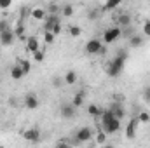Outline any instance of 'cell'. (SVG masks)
<instances>
[{"label": "cell", "mask_w": 150, "mask_h": 148, "mask_svg": "<svg viewBox=\"0 0 150 148\" xmlns=\"http://www.w3.org/2000/svg\"><path fill=\"white\" fill-rule=\"evenodd\" d=\"M18 63H19V66L23 68L25 75H28L30 72H32V61H30V59H19Z\"/></svg>", "instance_id": "obj_25"}, {"label": "cell", "mask_w": 150, "mask_h": 148, "mask_svg": "<svg viewBox=\"0 0 150 148\" xmlns=\"http://www.w3.org/2000/svg\"><path fill=\"white\" fill-rule=\"evenodd\" d=\"M23 105H25V108H28V110H37L38 106H40L38 96L35 94V92H28V94L25 96V101H23Z\"/></svg>", "instance_id": "obj_7"}, {"label": "cell", "mask_w": 150, "mask_h": 148, "mask_svg": "<svg viewBox=\"0 0 150 148\" xmlns=\"http://www.w3.org/2000/svg\"><path fill=\"white\" fill-rule=\"evenodd\" d=\"M110 110H112V113L119 118V120H122L124 117H126V110H124V106H122V103H112L110 106H108Z\"/></svg>", "instance_id": "obj_13"}, {"label": "cell", "mask_w": 150, "mask_h": 148, "mask_svg": "<svg viewBox=\"0 0 150 148\" xmlns=\"http://www.w3.org/2000/svg\"><path fill=\"white\" fill-rule=\"evenodd\" d=\"M9 105H11L12 108H16V106H18V99H16V98H11V99H9Z\"/></svg>", "instance_id": "obj_40"}, {"label": "cell", "mask_w": 150, "mask_h": 148, "mask_svg": "<svg viewBox=\"0 0 150 148\" xmlns=\"http://www.w3.org/2000/svg\"><path fill=\"white\" fill-rule=\"evenodd\" d=\"M143 101L145 103H150V85H147L143 89Z\"/></svg>", "instance_id": "obj_37"}, {"label": "cell", "mask_w": 150, "mask_h": 148, "mask_svg": "<svg viewBox=\"0 0 150 148\" xmlns=\"http://www.w3.org/2000/svg\"><path fill=\"white\" fill-rule=\"evenodd\" d=\"M103 106H100V105H96V103H91L89 106H87V113L91 115V117H96V118H100L101 117V113H103Z\"/></svg>", "instance_id": "obj_16"}, {"label": "cell", "mask_w": 150, "mask_h": 148, "mask_svg": "<svg viewBox=\"0 0 150 148\" xmlns=\"http://www.w3.org/2000/svg\"><path fill=\"white\" fill-rule=\"evenodd\" d=\"M14 33H16V38H19V40H25L26 42V35H25V25L23 23H18L16 25V30H14Z\"/></svg>", "instance_id": "obj_23"}, {"label": "cell", "mask_w": 150, "mask_h": 148, "mask_svg": "<svg viewBox=\"0 0 150 148\" xmlns=\"http://www.w3.org/2000/svg\"><path fill=\"white\" fill-rule=\"evenodd\" d=\"M45 12L47 14H61V5L56 4V2H51V4H47Z\"/></svg>", "instance_id": "obj_21"}, {"label": "cell", "mask_w": 150, "mask_h": 148, "mask_svg": "<svg viewBox=\"0 0 150 148\" xmlns=\"http://www.w3.org/2000/svg\"><path fill=\"white\" fill-rule=\"evenodd\" d=\"M127 40H129V47H131V49H138V47L143 45V37L138 35V33H133Z\"/></svg>", "instance_id": "obj_15"}, {"label": "cell", "mask_w": 150, "mask_h": 148, "mask_svg": "<svg viewBox=\"0 0 150 148\" xmlns=\"http://www.w3.org/2000/svg\"><path fill=\"white\" fill-rule=\"evenodd\" d=\"M44 58H45V51L38 49V51L33 52V61H35V63H42V61H44Z\"/></svg>", "instance_id": "obj_29"}, {"label": "cell", "mask_w": 150, "mask_h": 148, "mask_svg": "<svg viewBox=\"0 0 150 148\" xmlns=\"http://www.w3.org/2000/svg\"><path fill=\"white\" fill-rule=\"evenodd\" d=\"M103 125V131L107 132V134H115V132H119V129H120V120L117 118V117H113L112 120H108V122H105V124H101Z\"/></svg>", "instance_id": "obj_8"}, {"label": "cell", "mask_w": 150, "mask_h": 148, "mask_svg": "<svg viewBox=\"0 0 150 148\" xmlns=\"http://www.w3.org/2000/svg\"><path fill=\"white\" fill-rule=\"evenodd\" d=\"M96 143H98V145H105V143H107V132H105L103 129H101L100 132H96Z\"/></svg>", "instance_id": "obj_28"}, {"label": "cell", "mask_w": 150, "mask_h": 148, "mask_svg": "<svg viewBox=\"0 0 150 148\" xmlns=\"http://www.w3.org/2000/svg\"><path fill=\"white\" fill-rule=\"evenodd\" d=\"M11 28V23L7 21V19H0V32H5V30H9Z\"/></svg>", "instance_id": "obj_36"}, {"label": "cell", "mask_w": 150, "mask_h": 148, "mask_svg": "<svg viewBox=\"0 0 150 148\" xmlns=\"http://www.w3.org/2000/svg\"><path fill=\"white\" fill-rule=\"evenodd\" d=\"M138 124H140L138 117H133V118L127 122V127H126V138H127V140H134V138H136V129H138Z\"/></svg>", "instance_id": "obj_9"}, {"label": "cell", "mask_w": 150, "mask_h": 148, "mask_svg": "<svg viewBox=\"0 0 150 148\" xmlns=\"http://www.w3.org/2000/svg\"><path fill=\"white\" fill-rule=\"evenodd\" d=\"M14 40H16V33H14V30H5V32H0V45H4V47H11L12 44H14Z\"/></svg>", "instance_id": "obj_6"}, {"label": "cell", "mask_w": 150, "mask_h": 148, "mask_svg": "<svg viewBox=\"0 0 150 148\" xmlns=\"http://www.w3.org/2000/svg\"><path fill=\"white\" fill-rule=\"evenodd\" d=\"M68 32H70V37H80V35H82V30H80L79 26H75V25H72V26L68 28Z\"/></svg>", "instance_id": "obj_31"}, {"label": "cell", "mask_w": 150, "mask_h": 148, "mask_svg": "<svg viewBox=\"0 0 150 148\" xmlns=\"http://www.w3.org/2000/svg\"><path fill=\"white\" fill-rule=\"evenodd\" d=\"M138 120H140L142 124H149L150 122V113L149 111H142V113L138 115Z\"/></svg>", "instance_id": "obj_32"}, {"label": "cell", "mask_w": 150, "mask_h": 148, "mask_svg": "<svg viewBox=\"0 0 150 148\" xmlns=\"http://www.w3.org/2000/svg\"><path fill=\"white\" fill-rule=\"evenodd\" d=\"M117 26H120V28H124V26H129V25H133V18H131V14L129 12H120L119 16H117Z\"/></svg>", "instance_id": "obj_12"}, {"label": "cell", "mask_w": 150, "mask_h": 148, "mask_svg": "<svg viewBox=\"0 0 150 148\" xmlns=\"http://www.w3.org/2000/svg\"><path fill=\"white\" fill-rule=\"evenodd\" d=\"M93 136H94V129L89 127V125H84L75 132V138L79 140V143H87V141L93 140Z\"/></svg>", "instance_id": "obj_4"}, {"label": "cell", "mask_w": 150, "mask_h": 148, "mask_svg": "<svg viewBox=\"0 0 150 148\" xmlns=\"http://www.w3.org/2000/svg\"><path fill=\"white\" fill-rule=\"evenodd\" d=\"M32 18L35 19V21H44L45 19V16H47V12H45V9H42V7H35V9H32Z\"/></svg>", "instance_id": "obj_19"}, {"label": "cell", "mask_w": 150, "mask_h": 148, "mask_svg": "<svg viewBox=\"0 0 150 148\" xmlns=\"http://www.w3.org/2000/svg\"><path fill=\"white\" fill-rule=\"evenodd\" d=\"M65 84H68V85H74L75 82H77V73H75L74 70H70V72H67L65 73Z\"/></svg>", "instance_id": "obj_24"}, {"label": "cell", "mask_w": 150, "mask_h": 148, "mask_svg": "<svg viewBox=\"0 0 150 148\" xmlns=\"http://www.w3.org/2000/svg\"><path fill=\"white\" fill-rule=\"evenodd\" d=\"M122 2H124V0H107L100 11H101V12H108V11H113V9H117V7H119Z\"/></svg>", "instance_id": "obj_17"}, {"label": "cell", "mask_w": 150, "mask_h": 148, "mask_svg": "<svg viewBox=\"0 0 150 148\" xmlns=\"http://www.w3.org/2000/svg\"><path fill=\"white\" fill-rule=\"evenodd\" d=\"M58 21H61V14H47L44 19V30H52Z\"/></svg>", "instance_id": "obj_11"}, {"label": "cell", "mask_w": 150, "mask_h": 148, "mask_svg": "<svg viewBox=\"0 0 150 148\" xmlns=\"http://www.w3.org/2000/svg\"><path fill=\"white\" fill-rule=\"evenodd\" d=\"M54 40H56V35L51 30H44V42L45 44H52Z\"/></svg>", "instance_id": "obj_27"}, {"label": "cell", "mask_w": 150, "mask_h": 148, "mask_svg": "<svg viewBox=\"0 0 150 148\" xmlns=\"http://www.w3.org/2000/svg\"><path fill=\"white\" fill-rule=\"evenodd\" d=\"M98 16H100V11L98 9H89V12H87V18L89 19H98Z\"/></svg>", "instance_id": "obj_35"}, {"label": "cell", "mask_w": 150, "mask_h": 148, "mask_svg": "<svg viewBox=\"0 0 150 148\" xmlns=\"http://www.w3.org/2000/svg\"><path fill=\"white\" fill-rule=\"evenodd\" d=\"M40 49V44H38V38L37 37H28L26 38V51L28 52H35V51H38Z\"/></svg>", "instance_id": "obj_14"}, {"label": "cell", "mask_w": 150, "mask_h": 148, "mask_svg": "<svg viewBox=\"0 0 150 148\" xmlns=\"http://www.w3.org/2000/svg\"><path fill=\"white\" fill-rule=\"evenodd\" d=\"M75 113H77V106H74L72 103H61V105H59V115H61L63 118L70 120V118L75 117Z\"/></svg>", "instance_id": "obj_5"}, {"label": "cell", "mask_w": 150, "mask_h": 148, "mask_svg": "<svg viewBox=\"0 0 150 148\" xmlns=\"http://www.w3.org/2000/svg\"><path fill=\"white\" fill-rule=\"evenodd\" d=\"M12 5V0H0V9H9Z\"/></svg>", "instance_id": "obj_39"}, {"label": "cell", "mask_w": 150, "mask_h": 148, "mask_svg": "<svg viewBox=\"0 0 150 148\" xmlns=\"http://www.w3.org/2000/svg\"><path fill=\"white\" fill-rule=\"evenodd\" d=\"M51 84H52V87H56V89H59V87H61V85L65 84V78H63V77H58V75H56V77H52V80H51Z\"/></svg>", "instance_id": "obj_30"}, {"label": "cell", "mask_w": 150, "mask_h": 148, "mask_svg": "<svg viewBox=\"0 0 150 148\" xmlns=\"http://www.w3.org/2000/svg\"><path fill=\"white\" fill-rule=\"evenodd\" d=\"M120 30H122V38H129L133 33H136L133 25H129V26H124V28H120Z\"/></svg>", "instance_id": "obj_26"}, {"label": "cell", "mask_w": 150, "mask_h": 148, "mask_svg": "<svg viewBox=\"0 0 150 148\" xmlns=\"http://www.w3.org/2000/svg\"><path fill=\"white\" fill-rule=\"evenodd\" d=\"M143 35L145 37H150V19H147L143 23Z\"/></svg>", "instance_id": "obj_38"}, {"label": "cell", "mask_w": 150, "mask_h": 148, "mask_svg": "<svg viewBox=\"0 0 150 148\" xmlns=\"http://www.w3.org/2000/svg\"><path fill=\"white\" fill-rule=\"evenodd\" d=\"M84 91H79V92H75V96H74V99H72V105L74 106H77V108H80L82 105H84Z\"/></svg>", "instance_id": "obj_22"}, {"label": "cell", "mask_w": 150, "mask_h": 148, "mask_svg": "<svg viewBox=\"0 0 150 148\" xmlns=\"http://www.w3.org/2000/svg\"><path fill=\"white\" fill-rule=\"evenodd\" d=\"M23 138H25L26 141L38 143V140H40V129H37V127H30V129H26V131L23 132Z\"/></svg>", "instance_id": "obj_10"}, {"label": "cell", "mask_w": 150, "mask_h": 148, "mask_svg": "<svg viewBox=\"0 0 150 148\" xmlns=\"http://www.w3.org/2000/svg\"><path fill=\"white\" fill-rule=\"evenodd\" d=\"M119 38H122V30L120 26H112V28H107L103 32V42L105 44H113L117 42Z\"/></svg>", "instance_id": "obj_3"}, {"label": "cell", "mask_w": 150, "mask_h": 148, "mask_svg": "<svg viewBox=\"0 0 150 148\" xmlns=\"http://www.w3.org/2000/svg\"><path fill=\"white\" fill-rule=\"evenodd\" d=\"M115 54H117V56H120V58H124V59H127V58H129V52H127V49H124V47L117 49V51H115Z\"/></svg>", "instance_id": "obj_34"}, {"label": "cell", "mask_w": 150, "mask_h": 148, "mask_svg": "<svg viewBox=\"0 0 150 148\" xmlns=\"http://www.w3.org/2000/svg\"><path fill=\"white\" fill-rule=\"evenodd\" d=\"M75 14V9L72 4H65V5H61V16L63 18H72Z\"/></svg>", "instance_id": "obj_20"}, {"label": "cell", "mask_w": 150, "mask_h": 148, "mask_svg": "<svg viewBox=\"0 0 150 148\" xmlns=\"http://www.w3.org/2000/svg\"><path fill=\"white\" fill-rule=\"evenodd\" d=\"M126 61L127 59H124V58H120V56H113L112 59L107 63V66H105V72L108 77H112V78H117L119 75L122 73V70H124V66H126Z\"/></svg>", "instance_id": "obj_1"}, {"label": "cell", "mask_w": 150, "mask_h": 148, "mask_svg": "<svg viewBox=\"0 0 150 148\" xmlns=\"http://www.w3.org/2000/svg\"><path fill=\"white\" fill-rule=\"evenodd\" d=\"M25 77V72H23V68L19 66V63H16L12 68H11V78L12 80H21Z\"/></svg>", "instance_id": "obj_18"}, {"label": "cell", "mask_w": 150, "mask_h": 148, "mask_svg": "<svg viewBox=\"0 0 150 148\" xmlns=\"http://www.w3.org/2000/svg\"><path fill=\"white\" fill-rule=\"evenodd\" d=\"M84 49H86L87 54H105V52H107L105 45H103L101 40H98V38H91V40H87Z\"/></svg>", "instance_id": "obj_2"}, {"label": "cell", "mask_w": 150, "mask_h": 148, "mask_svg": "<svg viewBox=\"0 0 150 148\" xmlns=\"http://www.w3.org/2000/svg\"><path fill=\"white\" fill-rule=\"evenodd\" d=\"M51 32H52V33H54V35L58 37V35H59V33L63 32V25H61V21H58V23H56V25L52 26V30H51Z\"/></svg>", "instance_id": "obj_33"}]
</instances>
